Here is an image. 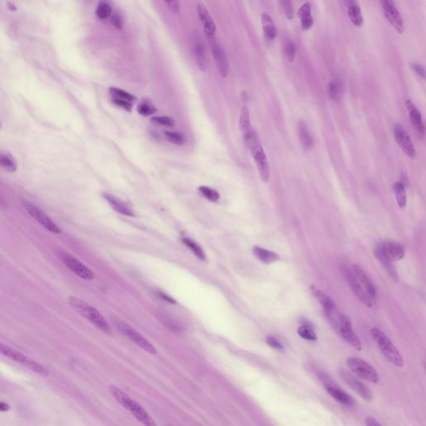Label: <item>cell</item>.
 Instances as JSON below:
<instances>
[{
	"mask_svg": "<svg viewBox=\"0 0 426 426\" xmlns=\"http://www.w3.org/2000/svg\"><path fill=\"white\" fill-rule=\"evenodd\" d=\"M245 143L251 151L255 165L259 172L260 177L264 182H267L270 178V166L268 160L260 142L258 133L252 129L248 133L243 135Z\"/></svg>",
	"mask_w": 426,
	"mask_h": 426,
	"instance_id": "cell-1",
	"label": "cell"
},
{
	"mask_svg": "<svg viewBox=\"0 0 426 426\" xmlns=\"http://www.w3.org/2000/svg\"><path fill=\"white\" fill-rule=\"evenodd\" d=\"M69 302L70 306L80 315H82V317L88 320L91 324L95 326L96 328H98V330L106 334L111 332L110 327L105 318L93 306H90L89 303H87L84 301L74 295L69 296Z\"/></svg>",
	"mask_w": 426,
	"mask_h": 426,
	"instance_id": "cell-2",
	"label": "cell"
},
{
	"mask_svg": "<svg viewBox=\"0 0 426 426\" xmlns=\"http://www.w3.org/2000/svg\"><path fill=\"white\" fill-rule=\"evenodd\" d=\"M109 391L111 392L113 398L119 403L123 408L132 413V415L141 422L145 426H158L153 418L147 414L144 409L138 403L134 401L129 395H126L123 391H121L118 387L111 386L109 387Z\"/></svg>",
	"mask_w": 426,
	"mask_h": 426,
	"instance_id": "cell-3",
	"label": "cell"
},
{
	"mask_svg": "<svg viewBox=\"0 0 426 426\" xmlns=\"http://www.w3.org/2000/svg\"><path fill=\"white\" fill-rule=\"evenodd\" d=\"M371 335L389 361H391L392 364L398 367H402L404 365V359L397 348L393 345L391 339L377 328L371 329Z\"/></svg>",
	"mask_w": 426,
	"mask_h": 426,
	"instance_id": "cell-4",
	"label": "cell"
},
{
	"mask_svg": "<svg viewBox=\"0 0 426 426\" xmlns=\"http://www.w3.org/2000/svg\"><path fill=\"white\" fill-rule=\"evenodd\" d=\"M0 354L11 359L13 361L18 362V364H21L26 368H29V370L37 373L38 375H44V376L49 375V371L45 368V366H42V365L30 359L26 355H23L22 353L18 352L11 347L3 344L1 342H0Z\"/></svg>",
	"mask_w": 426,
	"mask_h": 426,
	"instance_id": "cell-5",
	"label": "cell"
},
{
	"mask_svg": "<svg viewBox=\"0 0 426 426\" xmlns=\"http://www.w3.org/2000/svg\"><path fill=\"white\" fill-rule=\"evenodd\" d=\"M346 364L353 374L357 377L371 383H377L379 381L377 371L368 362L357 357H349L346 359Z\"/></svg>",
	"mask_w": 426,
	"mask_h": 426,
	"instance_id": "cell-6",
	"label": "cell"
},
{
	"mask_svg": "<svg viewBox=\"0 0 426 426\" xmlns=\"http://www.w3.org/2000/svg\"><path fill=\"white\" fill-rule=\"evenodd\" d=\"M56 255L72 272L74 273L80 278L88 280V281L94 278V273L70 253L63 250H58L56 251Z\"/></svg>",
	"mask_w": 426,
	"mask_h": 426,
	"instance_id": "cell-7",
	"label": "cell"
},
{
	"mask_svg": "<svg viewBox=\"0 0 426 426\" xmlns=\"http://www.w3.org/2000/svg\"><path fill=\"white\" fill-rule=\"evenodd\" d=\"M114 325L118 327V331L122 333V335H124L134 344L139 346L140 348L153 355H155L157 353V350L153 344L150 343L143 335H141L138 331H136L135 329L133 328L131 326L118 319L114 322Z\"/></svg>",
	"mask_w": 426,
	"mask_h": 426,
	"instance_id": "cell-8",
	"label": "cell"
},
{
	"mask_svg": "<svg viewBox=\"0 0 426 426\" xmlns=\"http://www.w3.org/2000/svg\"><path fill=\"white\" fill-rule=\"evenodd\" d=\"M22 204L27 212L29 213L33 219H35L46 230L54 234L61 233L59 227L49 218V216L46 215L41 209L38 208V206L27 200H23Z\"/></svg>",
	"mask_w": 426,
	"mask_h": 426,
	"instance_id": "cell-9",
	"label": "cell"
},
{
	"mask_svg": "<svg viewBox=\"0 0 426 426\" xmlns=\"http://www.w3.org/2000/svg\"><path fill=\"white\" fill-rule=\"evenodd\" d=\"M207 38H208L209 45L211 47L212 57L214 58V61H215L218 71H219L221 76L225 78L228 73L229 65L224 48L218 42L215 36Z\"/></svg>",
	"mask_w": 426,
	"mask_h": 426,
	"instance_id": "cell-10",
	"label": "cell"
},
{
	"mask_svg": "<svg viewBox=\"0 0 426 426\" xmlns=\"http://www.w3.org/2000/svg\"><path fill=\"white\" fill-rule=\"evenodd\" d=\"M339 375L342 380L351 390L358 394L362 399H364L365 400H371L373 399V393L370 388H368L364 383H362L359 379L351 375V373L346 371V370L340 369L339 371Z\"/></svg>",
	"mask_w": 426,
	"mask_h": 426,
	"instance_id": "cell-11",
	"label": "cell"
},
{
	"mask_svg": "<svg viewBox=\"0 0 426 426\" xmlns=\"http://www.w3.org/2000/svg\"><path fill=\"white\" fill-rule=\"evenodd\" d=\"M337 329L346 342H348L349 344L353 346L355 350L361 351V342L359 340L357 335H355V333L353 331L351 319L347 315H340Z\"/></svg>",
	"mask_w": 426,
	"mask_h": 426,
	"instance_id": "cell-12",
	"label": "cell"
},
{
	"mask_svg": "<svg viewBox=\"0 0 426 426\" xmlns=\"http://www.w3.org/2000/svg\"><path fill=\"white\" fill-rule=\"evenodd\" d=\"M394 137L398 146L401 148L402 151L408 156L409 158H415L416 156L415 145L411 141V138L406 132L404 126L397 123L394 127Z\"/></svg>",
	"mask_w": 426,
	"mask_h": 426,
	"instance_id": "cell-13",
	"label": "cell"
},
{
	"mask_svg": "<svg viewBox=\"0 0 426 426\" xmlns=\"http://www.w3.org/2000/svg\"><path fill=\"white\" fill-rule=\"evenodd\" d=\"M351 272L355 276L356 282L361 287L362 290L367 294V295L376 302V290H375V286L373 284L371 278H369L368 275L363 271V269L358 265H353L351 269Z\"/></svg>",
	"mask_w": 426,
	"mask_h": 426,
	"instance_id": "cell-14",
	"label": "cell"
},
{
	"mask_svg": "<svg viewBox=\"0 0 426 426\" xmlns=\"http://www.w3.org/2000/svg\"><path fill=\"white\" fill-rule=\"evenodd\" d=\"M381 5L385 16L390 24L394 27V29L398 33H403L404 29V22H403L400 13L395 8L394 3L389 0H384V1H381Z\"/></svg>",
	"mask_w": 426,
	"mask_h": 426,
	"instance_id": "cell-15",
	"label": "cell"
},
{
	"mask_svg": "<svg viewBox=\"0 0 426 426\" xmlns=\"http://www.w3.org/2000/svg\"><path fill=\"white\" fill-rule=\"evenodd\" d=\"M381 251L385 258L390 262H398L404 257V250L401 245L394 241H386L381 246Z\"/></svg>",
	"mask_w": 426,
	"mask_h": 426,
	"instance_id": "cell-16",
	"label": "cell"
},
{
	"mask_svg": "<svg viewBox=\"0 0 426 426\" xmlns=\"http://www.w3.org/2000/svg\"><path fill=\"white\" fill-rule=\"evenodd\" d=\"M197 9H198V16H199L200 21L202 23L203 29H204L205 33H206L207 38H211L214 37L216 33V25L210 13L207 11L206 7L202 3H199L197 5Z\"/></svg>",
	"mask_w": 426,
	"mask_h": 426,
	"instance_id": "cell-17",
	"label": "cell"
},
{
	"mask_svg": "<svg viewBox=\"0 0 426 426\" xmlns=\"http://www.w3.org/2000/svg\"><path fill=\"white\" fill-rule=\"evenodd\" d=\"M347 279H348L349 285L351 286V290L356 295V297L360 301V302L365 305V306H368V307H372L375 304V301H373L370 296H369L363 290L361 287L356 282L355 276L351 272V269L349 270L347 273Z\"/></svg>",
	"mask_w": 426,
	"mask_h": 426,
	"instance_id": "cell-18",
	"label": "cell"
},
{
	"mask_svg": "<svg viewBox=\"0 0 426 426\" xmlns=\"http://www.w3.org/2000/svg\"><path fill=\"white\" fill-rule=\"evenodd\" d=\"M406 108L408 109L409 115H410V119H411V123L414 125L416 131L419 133V136L424 137V125L422 119V116L418 110L417 108L415 105L411 102V100H406Z\"/></svg>",
	"mask_w": 426,
	"mask_h": 426,
	"instance_id": "cell-19",
	"label": "cell"
},
{
	"mask_svg": "<svg viewBox=\"0 0 426 426\" xmlns=\"http://www.w3.org/2000/svg\"><path fill=\"white\" fill-rule=\"evenodd\" d=\"M102 196L106 200V202H109V205L113 207V210L118 211L121 215L126 216V217L135 216V213L133 212V210L129 208V206L124 202H122V200L117 198L115 196L112 195L110 193H103Z\"/></svg>",
	"mask_w": 426,
	"mask_h": 426,
	"instance_id": "cell-20",
	"label": "cell"
},
{
	"mask_svg": "<svg viewBox=\"0 0 426 426\" xmlns=\"http://www.w3.org/2000/svg\"><path fill=\"white\" fill-rule=\"evenodd\" d=\"M326 389L329 395L340 404L346 406H352L355 404V400L351 395H348L344 391H342V389H339L332 385H326Z\"/></svg>",
	"mask_w": 426,
	"mask_h": 426,
	"instance_id": "cell-21",
	"label": "cell"
},
{
	"mask_svg": "<svg viewBox=\"0 0 426 426\" xmlns=\"http://www.w3.org/2000/svg\"><path fill=\"white\" fill-rule=\"evenodd\" d=\"M347 7V13L349 18L351 19L353 25L355 26L360 27L364 23L363 16H362L361 9L359 8V4L355 0H347L345 2Z\"/></svg>",
	"mask_w": 426,
	"mask_h": 426,
	"instance_id": "cell-22",
	"label": "cell"
},
{
	"mask_svg": "<svg viewBox=\"0 0 426 426\" xmlns=\"http://www.w3.org/2000/svg\"><path fill=\"white\" fill-rule=\"evenodd\" d=\"M193 53L200 70L206 72L207 69V56L204 45L201 41H196L193 45Z\"/></svg>",
	"mask_w": 426,
	"mask_h": 426,
	"instance_id": "cell-23",
	"label": "cell"
},
{
	"mask_svg": "<svg viewBox=\"0 0 426 426\" xmlns=\"http://www.w3.org/2000/svg\"><path fill=\"white\" fill-rule=\"evenodd\" d=\"M261 19H262V29H263L266 39H275V37L278 36V30L271 16L266 12H263L261 15Z\"/></svg>",
	"mask_w": 426,
	"mask_h": 426,
	"instance_id": "cell-24",
	"label": "cell"
},
{
	"mask_svg": "<svg viewBox=\"0 0 426 426\" xmlns=\"http://www.w3.org/2000/svg\"><path fill=\"white\" fill-rule=\"evenodd\" d=\"M252 252L255 258L265 264H271L280 259V257L276 253L269 251L267 249L262 248L261 246H254Z\"/></svg>",
	"mask_w": 426,
	"mask_h": 426,
	"instance_id": "cell-25",
	"label": "cell"
},
{
	"mask_svg": "<svg viewBox=\"0 0 426 426\" xmlns=\"http://www.w3.org/2000/svg\"><path fill=\"white\" fill-rule=\"evenodd\" d=\"M298 17L301 18L302 29H311L314 24V19L311 16V6L309 2L305 3L298 9Z\"/></svg>",
	"mask_w": 426,
	"mask_h": 426,
	"instance_id": "cell-26",
	"label": "cell"
},
{
	"mask_svg": "<svg viewBox=\"0 0 426 426\" xmlns=\"http://www.w3.org/2000/svg\"><path fill=\"white\" fill-rule=\"evenodd\" d=\"M375 257L379 260V262H380L385 270L387 271L389 275L391 276V279L393 281H395V282H397L399 279H398L397 273L395 271V267L393 266L392 262H390L387 258H385V255L382 253L381 247L380 246H378L377 248L375 249Z\"/></svg>",
	"mask_w": 426,
	"mask_h": 426,
	"instance_id": "cell-27",
	"label": "cell"
},
{
	"mask_svg": "<svg viewBox=\"0 0 426 426\" xmlns=\"http://www.w3.org/2000/svg\"><path fill=\"white\" fill-rule=\"evenodd\" d=\"M298 133H299V138L301 139L302 145L305 148L310 149L313 146V139L311 138V134L309 133L308 129L304 122H299L298 125Z\"/></svg>",
	"mask_w": 426,
	"mask_h": 426,
	"instance_id": "cell-28",
	"label": "cell"
},
{
	"mask_svg": "<svg viewBox=\"0 0 426 426\" xmlns=\"http://www.w3.org/2000/svg\"><path fill=\"white\" fill-rule=\"evenodd\" d=\"M239 126L241 131H242V135L249 133L252 129V126L251 125L250 115H249L248 109L245 106L242 108L241 114H240Z\"/></svg>",
	"mask_w": 426,
	"mask_h": 426,
	"instance_id": "cell-29",
	"label": "cell"
},
{
	"mask_svg": "<svg viewBox=\"0 0 426 426\" xmlns=\"http://www.w3.org/2000/svg\"><path fill=\"white\" fill-rule=\"evenodd\" d=\"M0 166L9 173H14L17 170L15 159L9 153H0Z\"/></svg>",
	"mask_w": 426,
	"mask_h": 426,
	"instance_id": "cell-30",
	"label": "cell"
},
{
	"mask_svg": "<svg viewBox=\"0 0 426 426\" xmlns=\"http://www.w3.org/2000/svg\"><path fill=\"white\" fill-rule=\"evenodd\" d=\"M394 191H395V198H396V201H397L398 206L400 208H404L406 205V202H407L404 184L401 182H395V185H394Z\"/></svg>",
	"mask_w": 426,
	"mask_h": 426,
	"instance_id": "cell-31",
	"label": "cell"
},
{
	"mask_svg": "<svg viewBox=\"0 0 426 426\" xmlns=\"http://www.w3.org/2000/svg\"><path fill=\"white\" fill-rule=\"evenodd\" d=\"M182 242L194 253V255L197 258H199L202 261H205L206 260V254H205L203 249L197 242L187 238H182Z\"/></svg>",
	"mask_w": 426,
	"mask_h": 426,
	"instance_id": "cell-32",
	"label": "cell"
},
{
	"mask_svg": "<svg viewBox=\"0 0 426 426\" xmlns=\"http://www.w3.org/2000/svg\"><path fill=\"white\" fill-rule=\"evenodd\" d=\"M113 13L112 6L108 1H101L96 9V15L100 19H106L110 18Z\"/></svg>",
	"mask_w": 426,
	"mask_h": 426,
	"instance_id": "cell-33",
	"label": "cell"
},
{
	"mask_svg": "<svg viewBox=\"0 0 426 426\" xmlns=\"http://www.w3.org/2000/svg\"><path fill=\"white\" fill-rule=\"evenodd\" d=\"M165 137L168 142L178 146H182L186 141L184 134L179 132H165Z\"/></svg>",
	"mask_w": 426,
	"mask_h": 426,
	"instance_id": "cell-34",
	"label": "cell"
},
{
	"mask_svg": "<svg viewBox=\"0 0 426 426\" xmlns=\"http://www.w3.org/2000/svg\"><path fill=\"white\" fill-rule=\"evenodd\" d=\"M137 110H138L140 115L144 116V117H148V116L152 115V114L157 112V109L154 106V105L151 102L146 101V100L140 102L137 106Z\"/></svg>",
	"mask_w": 426,
	"mask_h": 426,
	"instance_id": "cell-35",
	"label": "cell"
},
{
	"mask_svg": "<svg viewBox=\"0 0 426 426\" xmlns=\"http://www.w3.org/2000/svg\"><path fill=\"white\" fill-rule=\"evenodd\" d=\"M298 335L303 339L306 340H311V342H315L317 339V336L315 335V333L313 331V329L308 325H302L297 329Z\"/></svg>",
	"mask_w": 426,
	"mask_h": 426,
	"instance_id": "cell-36",
	"label": "cell"
},
{
	"mask_svg": "<svg viewBox=\"0 0 426 426\" xmlns=\"http://www.w3.org/2000/svg\"><path fill=\"white\" fill-rule=\"evenodd\" d=\"M109 92H110L112 98L126 100V101H129L132 103L136 100L135 97L132 95L131 93H127V92L124 91L122 89H118V88H111L109 89Z\"/></svg>",
	"mask_w": 426,
	"mask_h": 426,
	"instance_id": "cell-37",
	"label": "cell"
},
{
	"mask_svg": "<svg viewBox=\"0 0 426 426\" xmlns=\"http://www.w3.org/2000/svg\"><path fill=\"white\" fill-rule=\"evenodd\" d=\"M162 318L164 319L162 322H163L162 324H164L170 331L175 333L182 332L183 327L178 321L174 319V318L170 317V315H163Z\"/></svg>",
	"mask_w": 426,
	"mask_h": 426,
	"instance_id": "cell-38",
	"label": "cell"
},
{
	"mask_svg": "<svg viewBox=\"0 0 426 426\" xmlns=\"http://www.w3.org/2000/svg\"><path fill=\"white\" fill-rule=\"evenodd\" d=\"M200 193H202V196L205 198L210 201V202H217L220 199V194L218 191H216L214 189L208 187L206 186H201L199 187Z\"/></svg>",
	"mask_w": 426,
	"mask_h": 426,
	"instance_id": "cell-39",
	"label": "cell"
},
{
	"mask_svg": "<svg viewBox=\"0 0 426 426\" xmlns=\"http://www.w3.org/2000/svg\"><path fill=\"white\" fill-rule=\"evenodd\" d=\"M151 122L154 124L161 125V126L173 127L175 126V121L173 118L166 116H156L151 118Z\"/></svg>",
	"mask_w": 426,
	"mask_h": 426,
	"instance_id": "cell-40",
	"label": "cell"
},
{
	"mask_svg": "<svg viewBox=\"0 0 426 426\" xmlns=\"http://www.w3.org/2000/svg\"><path fill=\"white\" fill-rule=\"evenodd\" d=\"M285 52H286V55L289 61L293 62L295 60V53H296L295 45L291 41H288L286 42V46H285Z\"/></svg>",
	"mask_w": 426,
	"mask_h": 426,
	"instance_id": "cell-41",
	"label": "cell"
},
{
	"mask_svg": "<svg viewBox=\"0 0 426 426\" xmlns=\"http://www.w3.org/2000/svg\"><path fill=\"white\" fill-rule=\"evenodd\" d=\"M112 102L116 105V106H119L121 109H123L126 111L130 112L133 108V103L126 101V100L119 99V98H112Z\"/></svg>",
	"mask_w": 426,
	"mask_h": 426,
	"instance_id": "cell-42",
	"label": "cell"
},
{
	"mask_svg": "<svg viewBox=\"0 0 426 426\" xmlns=\"http://www.w3.org/2000/svg\"><path fill=\"white\" fill-rule=\"evenodd\" d=\"M266 344L268 345L269 346H271V348L275 349V350H283L284 347H283V345L281 343V342L278 340V339L275 337V336H272V335H268L266 339Z\"/></svg>",
	"mask_w": 426,
	"mask_h": 426,
	"instance_id": "cell-43",
	"label": "cell"
},
{
	"mask_svg": "<svg viewBox=\"0 0 426 426\" xmlns=\"http://www.w3.org/2000/svg\"><path fill=\"white\" fill-rule=\"evenodd\" d=\"M329 95L332 99L336 100L339 97V85L335 82H331L328 85Z\"/></svg>",
	"mask_w": 426,
	"mask_h": 426,
	"instance_id": "cell-44",
	"label": "cell"
},
{
	"mask_svg": "<svg viewBox=\"0 0 426 426\" xmlns=\"http://www.w3.org/2000/svg\"><path fill=\"white\" fill-rule=\"evenodd\" d=\"M281 4H282V8H283V10H284V13L286 17L289 19H291L293 17L292 3L291 1H289V0H284V1H282Z\"/></svg>",
	"mask_w": 426,
	"mask_h": 426,
	"instance_id": "cell-45",
	"label": "cell"
},
{
	"mask_svg": "<svg viewBox=\"0 0 426 426\" xmlns=\"http://www.w3.org/2000/svg\"><path fill=\"white\" fill-rule=\"evenodd\" d=\"M110 21H111L112 25L114 28L118 29H121L122 28V16L120 15L118 13H112L110 16Z\"/></svg>",
	"mask_w": 426,
	"mask_h": 426,
	"instance_id": "cell-46",
	"label": "cell"
},
{
	"mask_svg": "<svg viewBox=\"0 0 426 426\" xmlns=\"http://www.w3.org/2000/svg\"><path fill=\"white\" fill-rule=\"evenodd\" d=\"M411 65V68L415 70V73H417L418 75L420 76L424 79L425 78V70H424V66H422L421 65H419V63H415V62H412Z\"/></svg>",
	"mask_w": 426,
	"mask_h": 426,
	"instance_id": "cell-47",
	"label": "cell"
},
{
	"mask_svg": "<svg viewBox=\"0 0 426 426\" xmlns=\"http://www.w3.org/2000/svg\"><path fill=\"white\" fill-rule=\"evenodd\" d=\"M166 5L173 13H179L180 5L178 1H166Z\"/></svg>",
	"mask_w": 426,
	"mask_h": 426,
	"instance_id": "cell-48",
	"label": "cell"
},
{
	"mask_svg": "<svg viewBox=\"0 0 426 426\" xmlns=\"http://www.w3.org/2000/svg\"><path fill=\"white\" fill-rule=\"evenodd\" d=\"M366 426H383L379 422H378L375 418L367 417L366 419Z\"/></svg>",
	"mask_w": 426,
	"mask_h": 426,
	"instance_id": "cell-49",
	"label": "cell"
},
{
	"mask_svg": "<svg viewBox=\"0 0 426 426\" xmlns=\"http://www.w3.org/2000/svg\"><path fill=\"white\" fill-rule=\"evenodd\" d=\"M159 296L160 298H162V300H164V301L169 302V303H171V304H176L175 300L173 299L171 296L166 295L165 293L159 292Z\"/></svg>",
	"mask_w": 426,
	"mask_h": 426,
	"instance_id": "cell-50",
	"label": "cell"
},
{
	"mask_svg": "<svg viewBox=\"0 0 426 426\" xmlns=\"http://www.w3.org/2000/svg\"><path fill=\"white\" fill-rule=\"evenodd\" d=\"M10 410V406L5 402L0 401V412H6Z\"/></svg>",
	"mask_w": 426,
	"mask_h": 426,
	"instance_id": "cell-51",
	"label": "cell"
},
{
	"mask_svg": "<svg viewBox=\"0 0 426 426\" xmlns=\"http://www.w3.org/2000/svg\"><path fill=\"white\" fill-rule=\"evenodd\" d=\"M8 5H9V9H10V10H12V11H15V5H13V4H12V3L10 2H8Z\"/></svg>",
	"mask_w": 426,
	"mask_h": 426,
	"instance_id": "cell-52",
	"label": "cell"
},
{
	"mask_svg": "<svg viewBox=\"0 0 426 426\" xmlns=\"http://www.w3.org/2000/svg\"><path fill=\"white\" fill-rule=\"evenodd\" d=\"M5 201H4V199H3V198H1V196H0V207H3V206H5Z\"/></svg>",
	"mask_w": 426,
	"mask_h": 426,
	"instance_id": "cell-53",
	"label": "cell"
},
{
	"mask_svg": "<svg viewBox=\"0 0 426 426\" xmlns=\"http://www.w3.org/2000/svg\"><path fill=\"white\" fill-rule=\"evenodd\" d=\"M1 126H2V124H1V122H0V129H1Z\"/></svg>",
	"mask_w": 426,
	"mask_h": 426,
	"instance_id": "cell-54",
	"label": "cell"
}]
</instances>
